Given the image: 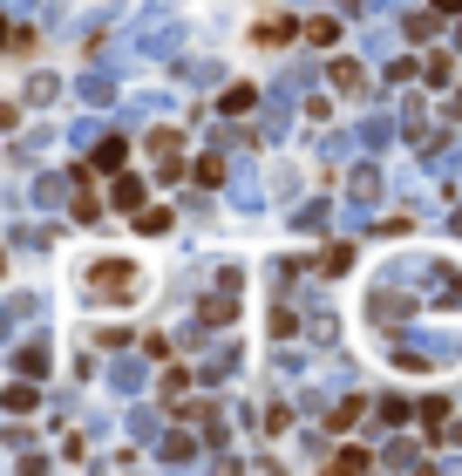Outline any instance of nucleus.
Segmentation results:
<instances>
[{"instance_id":"9","label":"nucleus","mask_w":462,"mask_h":476,"mask_svg":"<svg viewBox=\"0 0 462 476\" xmlns=\"http://www.w3.org/2000/svg\"><path fill=\"white\" fill-rule=\"evenodd\" d=\"M307 41H313V48H333V41H340V28H333V21H313Z\"/></svg>"},{"instance_id":"5","label":"nucleus","mask_w":462,"mask_h":476,"mask_svg":"<svg viewBox=\"0 0 462 476\" xmlns=\"http://www.w3.org/2000/svg\"><path fill=\"white\" fill-rule=\"evenodd\" d=\"M95 164H102V170H123V137H102V143H95Z\"/></svg>"},{"instance_id":"1","label":"nucleus","mask_w":462,"mask_h":476,"mask_svg":"<svg viewBox=\"0 0 462 476\" xmlns=\"http://www.w3.org/2000/svg\"><path fill=\"white\" fill-rule=\"evenodd\" d=\"M374 198H381V170H354V184H347V218L368 225L374 218Z\"/></svg>"},{"instance_id":"8","label":"nucleus","mask_w":462,"mask_h":476,"mask_svg":"<svg viewBox=\"0 0 462 476\" xmlns=\"http://www.w3.org/2000/svg\"><path fill=\"white\" fill-rule=\"evenodd\" d=\"M333 89L354 95V89H360V68H354V62H333Z\"/></svg>"},{"instance_id":"6","label":"nucleus","mask_w":462,"mask_h":476,"mask_svg":"<svg viewBox=\"0 0 462 476\" xmlns=\"http://www.w3.org/2000/svg\"><path fill=\"white\" fill-rule=\"evenodd\" d=\"M21 374H34V382H41V368H48V354H41V340H34V347H21V361H14Z\"/></svg>"},{"instance_id":"3","label":"nucleus","mask_w":462,"mask_h":476,"mask_svg":"<svg viewBox=\"0 0 462 476\" xmlns=\"http://www.w3.org/2000/svg\"><path fill=\"white\" fill-rule=\"evenodd\" d=\"M354 143H368V150H387V143H395V116H368Z\"/></svg>"},{"instance_id":"13","label":"nucleus","mask_w":462,"mask_h":476,"mask_svg":"<svg viewBox=\"0 0 462 476\" xmlns=\"http://www.w3.org/2000/svg\"><path fill=\"white\" fill-rule=\"evenodd\" d=\"M456 48H462V28H456Z\"/></svg>"},{"instance_id":"4","label":"nucleus","mask_w":462,"mask_h":476,"mask_svg":"<svg viewBox=\"0 0 462 476\" xmlns=\"http://www.w3.org/2000/svg\"><path fill=\"white\" fill-rule=\"evenodd\" d=\"M401 422H408V401H401V395H387L381 409H374V429H401Z\"/></svg>"},{"instance_id":"7","label":"nucleus","mask_w":462,"mask_h":476,"mask_svg":"<svg viewBox=\"0 0 462 476\" xmlns=\"http://www.w3.org/2000/svg\"><path fill=\"white\" fill-rule=\"evenodd\" d=\"M415 456H422L415 443H387V463H395V470H415Z\"/></svg>"},{"instance_id":"10","label":"nucleus","mask_w":462,"mask_h":476,"mask_svg":"<svg viewBox=\"0 0 462 476\" xmlns=\"http://www.w3.org/2000/svg\"><path fill=\"white\" fill-rule=\"evenodd\" d=\"M116 204H129V211H143V184H137V177H123V184H116Z\"/></svg>"},{"instance_id":"12","label":"nucleus","mask_w":462,"mask_h":476,"mask_svg":"<svg viewBox=\"0 0 462 476\" xmlns=\"http://www.w3.org/2000/svg\"><path fill=\"white\" fill-rule=\"evenodd\" d=\"M456 116H462V89H456Z\"/></svg>"},{"instance_id":"2","label":"nucleus","mask_w":462,"mask_h":476,"mask_svg":"<svg viewBox=\"0 0 462 476\" xmlns=\"http://www.w3.org/2000/svg\"><path fill=\"white\" fill-rule=\"evenodd\" d=\"M374 320H381V327H401V320H408V300H401V292H374Z\"/></svg>"},{"instance_id":"11","label":"nucleus","mask_w":462,"mask_h":476,"mask_svg":"<svg viewBox=\"0 0 462 476\" xmlns=\"http://www.w3.org/2000/svg\"><path fill=\"white\" fill-rule=\"evenodd\" d=\"M435 14H462V0H435Z\"/></svg>"}]
</instances>
